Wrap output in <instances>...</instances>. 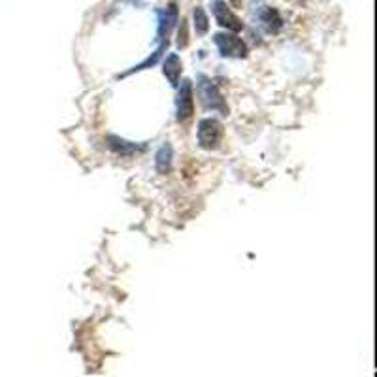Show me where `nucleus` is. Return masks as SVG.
<instances>
[{"label":"nucleus","mask_w":377,"mask_h":377,"mask_svg":"<svg viewBox=\"0 0 377 377\" xmlns=\"http://www.w3.org/2000/svg\"><path fill=\"white\" fill-rule=\"evenodd\" d=\"M198 144L202 149H215L223 138V125L217 119L206 117L198 123Z\"/></svg>","instance_id":"20e7f679"},{"label":"nucleus","mask_w":377,"mask_h":377,"mask_svg":"<svg viewBox=\"0 0 377 377\" xmlns=\"http://www.w3.org/2000/svg\"><path fill=\"white\" fill-rule=\"evenodd\" d=\"M253 16L257 17L258 25L266 32H278L283 26V19L279 14L270 6H258L257 10L253 11Z\"/></svg>","instance_id":"0eeeda50"},{"label":"nucleus","mask_w":377,"mask_h":377,"mask_svg":"<svg viewBox=\"0 0 377 377\" xmlns=\"http://www.w3.org/2000/svg\"><path fill=\"white\" fill-rule=\"evenodd\" d=\"M211 11H213L215 21L219 23L221 26H225L226 31L232 32H240L243 29V23L238 16H236L234 11L228 8L225 0H213V4H211Z\"/></svg>","instance_id":"423d86ee"},{"label":"nucleus","mask_w":377,"mask_h":377,"mask_svg":"<svg viewBox=\"0 0 377 377\" xmlns=\"http://www.w3.org/2000/svg\"><path fill=\"white\" fill-rule=\"evenodd\" d=\"M106 141H108V147L111 151L117 153V155H123V157H129V155H134V153H140L146 149V146H138V144L126 141L119 136H114V134L106 138Z\"/></svg>","instance_id":"6e6552de"},{"label":"nucleus","mask_w":377,"mask_h":377,"mask_svg":"<svg viewBox=\"0 0 377 377\" xmlns=\"http://www.w3.org/2000/svg\"><path fill=\"white\" fill-rule=\"evenodd\" d=\"M178 96H176V119L179 123L191 119L194 114V99H193V84L188 79H184L178 85Z\"/></svg>","instance_id":"39448f33"},{"label":"nucleus","mask_w":377,"mask_h":377,"mask_svg":"<svg viewBox=\"0 0 377 377\" xmlns=\"http://www.w3.org/2000/svg\"><path fill=\"white\" fill-rule=\"evenodd\" d=\"M213 42L223 57L243 59L247 57V46L240 36L231 34V32H217L213 36Z\"/></svg>","instance_id":"7ed1b4c3"},{"label":"nucleus","mask_w":377,"mask_h":377,"mask_svg":"<svg viewBox=\"0 0 377 377\" xmlns=\"http://www.w3.org/2000/svg\"><path fill=\"white\" fill-rule=\"evenodd\" d=\"M232 4H234V6H240V0H232Z\"/></svg>","instance_id":"f8f14e48"},{"label":"nucleus","mask_w":377,"mask_h":377,"mask_svg":"<svg viewBox=\"0 0 377 377\" xmlns=\"http://www.w3.org/2000/svg\"><path fill=\"white\" fill-rule=\"evenodd\" d=\"M198 96L200 100H202L206 110L221 111L223 116L228 114V106H226L221 91L217 89V85H215L211 79L206 78V76H198Z\"/></svg>","instance_id":"f03ea898"},{"label":"nucleus","mask_w":377,"mask_h":377,"mask_svg":"<svg viewBox=\"0 0 377 377\" xmlns=\"http://www.w3.org/2000/svg\"><path fill=\"white\" fill-rule=\"evenodd\" d=\"M163 74L166 76V79L170 81L172 87H178L179 85V76H181V59H179L178 53H170L164 61V69Z\"/></svg>","instance_id":"1a4fd4ad"},{"label":"nucleus","mask_w":377,"mask_h":377,"mask_svg":"<svg viewBox=\"0 0 377 377\" xmlns=\"http://www.w3.org/2000/svg\"><path fill=\"white\" fill-rule=\"evenodd\" d=\"M194 29H196L198 36H204L208 29H210L208 16H206V11L202 8H194Z\"/></svg>","instance_id":"9b49d317"},{"label":"nucleus","mask_w":377,"mask_h":377,"mask_svg":"<svg viewBox=\"0 0 377 377\" xmlns=\"http://www.w3.org/2000/svg\"><path fill=\"white\" fill-rule=\"evenodd\" d=\"M157 17H159V31H157L159 46L157 49H155V53H153V57H149L141 64L134 66V69H132L131 72H126L125 76H129V74L132 72H140V70H146L149 69V66H153V64H157L161 55H163L164 49L168 47V36H170L174 25L178 21V8H176V4H170L168 8H164V10H157Z\"/></svg>","instance_id":"f257e3e1"},{"label":"nucleus","mask_w":377,"mask_h":377,"mask_svg":"<svg viewBox=\"0 0 377 377\" xmlns=\"http://www.w3.org/2000/svg\"><path fill=\"white\" fill-rule=\"evenodd\" d=\"M172 159H174V149L172 146L164 141L163 146L159 147L157 157H155V166H157L159 174H168L172 168Z\"/></svg>","instance_id":"9d476101"}]
</instances>
